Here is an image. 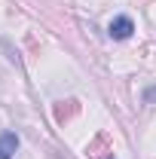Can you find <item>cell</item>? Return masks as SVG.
Wrapping results in <instances>:
<instances>
[{
  "mask_svg": "<svg viewBox=\"0 0 156 159\" xmlns=\"http://www.w3.org/2000/svg\"><path fill=\"white\" fill-rule=\"evenodd\" d=\"M110 159H113V156H110Z\"/></svg>",
  "mask_w": 156,
  "mask_h": 159,
  "instance_id": "3957f363",
  "label": "cell"
},
{
  "mask_svg": "<svg viewBox=\"0 0 156 159\" xmlns=\"http://www.w3.org/2000/svg\"><path fill=\"white\" fill-rule=\"evenodd\" d=\"M132 31H135V25H132L129 16L113 19V21H110V28H107V34H110L113 40H129V37H132Z\"/></svg>",
  "mask_w": 156,
  "mask_h": 159,
  "instance_id": "6da1fadb",
  "label": "cell"
},
{
  "mask_svg": "<svg viewBox=\"0 0 156 159\" xmlns=\"http://www.w3.org/2000/svg\"><path fill=\"white\" fill-rule=\"evenodd\" d=\"M19 150V135L16 132H3L0 135V159H12Z\"/></svg>",
  "mask_w": 156,
  "mask_h": 159,
  "instance_id": "7a4b0ae2",
  "label": "cell"
}]
</instances>
